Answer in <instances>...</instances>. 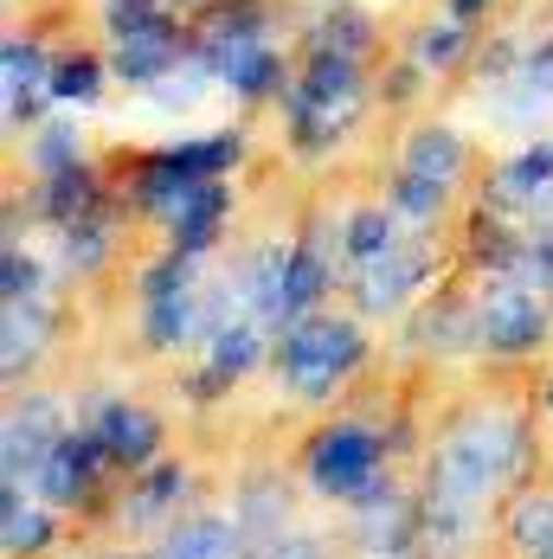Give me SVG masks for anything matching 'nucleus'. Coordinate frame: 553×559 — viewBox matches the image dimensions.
<instances>
[{
  "instance_id": "obj_5",
  "label": "nucleus",
  "mask_w": 553,
  "mask_h": 559,
  "mask_svg": "<svg viewBox=\"0 0 553 559\" xmlns=\"http://www.w3.org/2000/svg\"><path fill=\"white\" fill-rule=\"evenodd\" d=\"M457 46H463V33H457V26H444V33H425L419 58H425V64H444V58H457Z\"/></svg>"
},
{
  "instance_id": "obj_6",
  "label": "nucleus",
  "mask_w": 553,
  "mask_h": 559,
  "mask_svg": "<svg viewBox=\"0 0 553 559\" xmlns=\"http://www.w3.org/2000/svg\"><path fill=\"white\" fill-rule=\"evenodd\" d=\"M553 155H528V162H515V174H508V187H534V180H548Z\"/></svg>"
},
{
  "instance_id": "obj_7",
  "label": "nucleus",
  "mask_w": 553,
  "mask_h": 559,
  "mask_svg": "<svg viewBox=\"0 0 553 559\" xmlns=\"http://www.w3.org/2000/svg\"><path fill=\"white\" fill-rule=\"evenodd\" d=\"M476 7H483V0H450V13H457V20H470Z\"/></svg>"
},
{
  "instance_id": "obj_3",
  "label": "nucleus",
  "mask_w": 553,
  "mask_h": 559,
  "mask_svg": "<svg viewBox=\"0 0 553 559\" xmlns=\"http://www.w3.org/2000/svg\"><path fill=\"white\" fill-rule=\"evenodd\" d=\"M412 174L450 180V174H457V135H450V129H419V135H412Z\"/></svg>"
},
{
  "instance_id": "obj_2",
  "label": "nucleus",
  "mask_w": 553,
  "mask_h": 559,
  "mask_svg": "<svg viewBox=\"0 0 553 559\" xmlns=\"http://www.w3.org/2000/svg\"><path fill=\"white\" fill-rule=\"evenodd\" d=\"M167 64H174V33L162 26H149V33H129V39H116V71L129 78V84H155Z\"/></svg>"
},
{
  "instance_id": "obj_4",
  "label": "nucleus",
  "mask_w": 553,
  "mask_h": 559,
  "mask_svg": "<svg viewBox=\"0 0 553 559\" xmlns=\"http://www.w3.org/2000/svg\"><path fill=\"white\" fill-rule=\"evenodd\" d=\"M52 91L58 97H91V91H97V64H91V58H64L52 71Z\"/></svg>"
},
{
  "instance_id": "obj_1",
  "label": "nucleus",
  "mask_w": 553,
  "mask_h": 559,
  "mask_svg": "<svg viewBox=\"0 0 553 559\" xmlns=\"http://www.w3.org/2000/svg\"><path fill=\"white\" fill-rule=\"evenodd\" d=\"M348 104H354V58H348V52H322L309 71H303L296 97H290L296 135H303V142H316V135H322Z\"/></svg>"
}]
</instances>
